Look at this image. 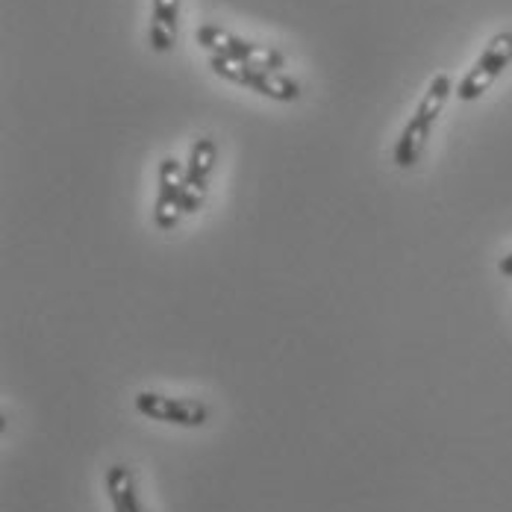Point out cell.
Instances as JSON below:
<instances>
[{
  "label": "cell",
  "mask_w": 512,
  "mask_h": 512,
  "mask_svg": "<svg viewBox=\"0 0 512 512\" xmlns=\"http://www.w3.org/2000/svg\"><path fill=\"white\" fill-rule=\"evenodd\" d=\"M183 180H186V165L177 156H165L156 171V201H154V224L159 230H174L183 218Z\"/></svg>",
  "instance_id": "5b68a950"
},
{
  "label": "cell",
  "mask_w": 512,
  "mask_h": 512,
  "mask_svg": "<svg viewBox=\"0 0 512 512\" xmlns=\"http://www.w3.org/2000/svg\"><path fill=\"white\" fill-rule=\"evenodd\" d=\"M177 18H180V0H154L151 48L156 53H168L177 45Z\"/></svg>",
  "instance_id": "9c48e42d"
},
{
  "label": "cell",
  "mask_w": 512,
  "mask_h": 512,
  "mask_svg": "<svg viewBox=\"0 0 512 512\" xmlns=\"http://www.w3.org/2000/svg\"><path fill=\"white\" fill-rule=\"evenodd\" d=\"M512 62V33H498L486 51L480 53V59L474 62V68L465 74L457 86V98L465 103L477 101L483 92H489V86L504 74V68Z\"/></svg>",
  "instance_id": "277c9868"
},
{
  "label": "cell",
  "mask_w": 512,
  "mask_h": 512,
  "mask_svg": "<svg viewBox=\"0 0 512 512\" xmlns=\"http://www.w3.org/2000/svg\"><path fill=\"white\" fill-rule=\"evenodd\" d=\"M451 92H454V80H451L448 74H436V77L430 80V86H427L421 103L415 106V112H418L421 118H427L430 124H436V118L442 115V109H445V103L451 98Z\"/></svg>",
  "instance_id": "30bf717a"
},
{
  "label": "cell",
  "mask_w": 512,
  "mask_h": 512,
  "mask_svg": "<svg viewBox=\"0 0 512 512\" xmlns=\"http://www.w3.org/2000/svg\"><path fill=\"white\" fill-rule=\"evenodd\" d=\"M430 130H433V124H430L427 118H421L418 112H412L410 124L404 127L401 139L395 142V154H392V159H395L398 168H412V165L418 162V156H421L427 139H430Z\"/></svg>",
  "instance_id": "ba28073f"
},
{
  "label": "cell",
  "mask_w": 512,
  "mask_h": 512,
  "mask_svg": "<svg viewBox=\"0 0 512 512\" xmlns=\"http://www.w3.org/2000/svg\"><path fill=\"white\" fill-rule=\"evenodd\" d=\"M133 407L139 415L159 421V424H174V427H204L209 421V407L195 398H171L162 392H139L133 398Z\"/></svg>",
  "instance_id": "3957f363"
},
{
  "label": "cell",
  "mask_w": 512,
  "mask_h": 512,
  "mask_svg": "<svg viewBox=\"0 0 512 512\" xmlns=\"http://www.w3.org/2000/svg\"><path fill=\"white\" fill-rule=\"evenodd\" d=\"M209 68L236 83V86H248L259 95L271 98V101L280 103H295L301 98V86L286 77L283 71H268V68H256V65H248V62H236V59H224V56H209Z\"/></svg>",
  "instance_id": "6da1fadb"
},
{
  "label": "cell",
  "mask_w": 512,
  "mask_h": 512,
  "mask_svg": "<svg viewBox=\"0 0 512 512\" xmlns=\"http://www.w3.org/2000/svg\"><path fill=\"white\" fill-rule=\"evenodd\" d=\"M198 45H204L209 56H224V59H236V62H248L256 68H268V71H280L286 68V56L268 45H254L245 42L239 36H233L230 30H221L215 24H204L195 30Z\"/></svg>",
  "instance_id": "7a4b0ae2"
},
{
  "label": "cell",
  "mask_w": 512,
  "mask_h": 512,
  "mask_svg": "<svg viewBox=\"0 0 512 512\" xmlns=\"http://www.w3.org/2000/svg\"><path fill=\"white\" fill-rule=\"evenodd\" d=\"M106 495H109V504L112 512H145L142 510V501H139V492H136V477L127 465H112L106 468Z\"/></svg>",
  "instance_id": "52a82bcc"
},
{
  "label": "cell",
  "mask_w": 512,
  "mask_h": 512,
  "mask_svg": "<svg viewBox=\"0 0 512 512\" xmlns=\"http://www.w3.org/2000/svg\"><path fill=\"white\" fill-rule=\"evenodd\" d=\"M215 159H218V148L209 136L192 145L189 162H186V180H183V204H180L183 215H195L204 206L209 177L215 171Z\"/></svg>",
  "instance_id": "8992f818"
},
{
  "label": "cell",
  "mask_w": 512,
  "mask_h": 512,
  "mask_svg": "<svg viewBox=\"0 0 512 512\" xmlns=\"http://www.w3.org/2000/svg\"><path fill=\"white\" fill-rule=\"evenodd\" d=\"M498 271L504 274V277H510L512 280V254H507L501 262H498Z\"/></svg>",
  "instance_id": "8fae6325"
}]
</instances>
